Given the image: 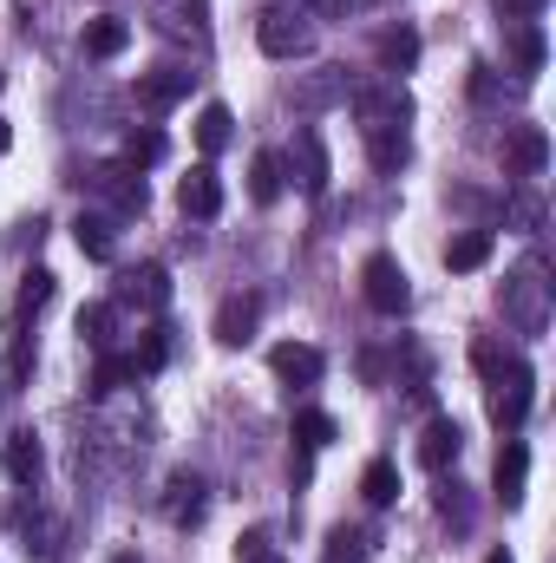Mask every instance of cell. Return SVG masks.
<instances>
[{
    "label": "cell",
    "mask_w": 556,
    "mask_h": 563,
    "mask_svg": "<svg viewBox=\"0 0 556 563\" xmlns=\"http://www.w3.org/2000/svg\"><path fill=\"white\" fill-rule=\"evenodd\" d=\"M46 301H53V276H46V269H33L26 288H20V314H40Z\"/></svg>",
    "instance_id": "obj_33"
},
{
    "label": "cell",
    "mask_w": 556,
    "mask_h": 563,
    "mask_svg": "<svg viewBox=\"0 0 556 563\" xmlns=\"http://www.w3.org/2000/svg\"><path fill=\"white\" fill-rule=\"evenodd\" d=\"M485 563H511V551H491V558H485Z\"/></svg>",
    "instance_id": "obj_39"
},
{
    "label": "cell",
    "mask_w": 556,
    "mask_h": 563,
    "mask_svg": "<svg viewBox=\"0 0 556 563\" xmlns=\"http://www.w3.org/2000/svg\"><path fill=\"white\" fill-rule=\"evenodd\" d=\"M40 472H46L40 439H33V432H13V439H7V478H13V485H33Z\"/></svg>",
    "instance_id": "obj_17"
},
{
    "label": "cell",
    "mask_w": 556,
    "mask_h": 563,
    "mask_svg": "<svg viewBox=\"0 0 556 563\" xmlns=\"http://www.w3.org/2000/svg\"><path fill=\"white\" fill-rule=\"evenodd\" d=\"M281 190H288L281 151H256V164H249V197H256V203H281Z\"/></svg>",
    "instance_id": "obj_16"
},
{
    "label": "cell",
    "mask_w": 556,
    "mask_h": 563,
    "mask_svg": "<svg viewBox=\"0 0 556 563\" xmlns=\"http://www.w3.org/2000/svg\"><path fill=\"white\" fill-rule=\"evenodd\" d=\"M119 563H138V558H119Z\"/></svg>",
    "instance_id": "obj_41"
},
{
    "label": "cell",
    "mask_w": 556,
    "mask_h": 563,
    "mask_svg": "<svg viewBox=\"0 0 556 563\" xmlns=\"http://www.w3.org/2000/svg\"><path fill=\"white\" fill-rule=\"evenodd\" d=\"M321 563H367V538H360V531H334Z\"/></svg>",
    "instance_id": "obj_31"
},
{
    "label": "cell",
    "mask_w": 556,
    "mask_h": 563,
    "mask_svg": "<svg viewBox=\"0 0 556 563\" xmlns=\"http://www.w3.org/2000/svg\"><path fill=\"white\" fill-rule=\"evenodd\" d=\"M230 139H236V119H230V106H203V112H197V144H203V157L230 151Z\"/></svg>",
    "instance_id": "obj_20"
},
{
    "label": "cell",
    "mask_w": 556,
    "mask_h": 563,
    "mask_svg": "<svg viewBox=\"0 0 556 563\" xmlns=\"http://www.w3.org/2000/svg\"><path fill=\"white\" fill-rule=\"evenodd\" d=\"M125 380H132V354H99V367H92V387H86V394H92V400H105V394H119Z\"/></svg>",
    "instance_id": "obj_26"
},
{
    "label": "cell",
    "mask_w": 556,
    "mask_h": 563,
    "mask_svg": "<svg viewBox=\"0 0 556 563\" xmlns=\"http://www.w3.org/2000/svg\"><path fill=\"white\" fill-rule=\"evenodd\" d=\"M491 230H465V236H452L445 243V269H458V276H471V269H485L491 263Z\"/></svg>",
    "instance_id": "obj_14"
},
{
    "label": "cell",
    "mask_w": 556,
    "mask_h": 563,
    "mask_svg": "<svg viewBox=\"0 0 556 563\" xmlns=\"http://www.w3.org/2000/svg\"><path fill=\"white\" fill-rule=\"evenodd\" d=\"M367 157H374V170H400L413 157L407 125H367Z\"/></svg>",
    "instance_id": "obj_15"
},
{
    "label": "cell",
    "mask_w": 556,
    "mask_h": 563,
    "mask_svg": "<svg viewBox=\"0 0 556 563\" xmlns=\"http://www.w3.org/2000/svg\"><path fill=\"white\" fill-rule=\"evenodd\" d=\"M256 40H263V53H269V59H294V53H308V46H314V33H308L294 13H263Z\"/></svg>",
    "instance_id": "obj_5"
},
{
    "label": "cell",
    "mask_w": 556,
    "mask_h": 563,
    "mask_svg": "<svg viewBox=\"0 0 556 563\" xmlns=\"http://www.w3.org/2000/svg\"><path fill=\"white\" fill-rule=\"evenodd\" d=\"M73 236H79V250H86L92 263H112V217H79Z\"/></svg>",
    "instance_id": "obj_25"
},
{
    "label": "cell",
    "mask_w": 556,
    "mask_h": 563,
    "mask_svg": "<svg viewBox=\"0 0 556 563\" xmlns=\"http://www.w3.org/2000/svg\"><path fill=\"white\" fill-rule=\"evenodd\" d=\"M327 7H341V0H327Z\"/></svg>",
    "instance_id": "obj_42"
},
{
    "label": "cell",
    "mask_w": 556,
    "mask_h": 563,
    "mask_svg": "<svg viewBox=\"0 0 556 563\" xmlns=\"http://www.w3.org/2000/svg\"><path fill=\"white\" fill-rule=\"evenodd\" d=\"M184 92H190V73H151V79H138V106L144 112H170Z\"/></svg>",
    "instance_id": "obj_18"
},
{
    "label": "cell",
    "mask_w": 556,
    "mask_h": 563,
    "mask_svg": "<svg viewBox=\"0 0 556 563\" xmlns=\"http://www.w3.org/2000/svg\"><path fill=\"white\" fill-rule=\"evenodd\" d=\"M125 295H132V301H144V308H164V301H170V276H164L157 263H144L138 276H132V288H125Z\"/></svg>",
    "instance_id": "obj_28"
},
{
    "label": "cell",
    "mask_w": 556,
    "mask_h": 563,
    "mask_svg": "<svg viewBox=\"0 0 556 563\" xmlns=\"http://www.w3.org/2000/svg\"><path fill=\"white\" fill-rule=\"evenodd\" d=\"M511 59H518V73H544V26H537V20H518Z\"/></svg>",
    "instance_id": "obj_24"
},
{
    "label": "cell",
    "mask_w": 556,
    "mask_h": 563,
    "mask_svg": "<svg viewBox=\"0 0 556 563\" xmlns=\"http://www.w3.org/2000/svg\"><path fill=\"white\" fill-rule=\"evenodd\" d=\"M269 367H276L288 387H314L321 374H327V361H321V347H308V341H281L276 354H269Z\"/></svg>",
    "instance_id": "obj_6"
},
{
    "label": "cell",
    "mask_w": 556,
    "mask_h": 563,
    "mask_svg": "<svg viewBox=\"0 0 556 563\" xmlns=\"http://www.w3.org/2000/svg\"><path fill=\"white\" fill-rule=\"evenodd\" d=\"M334 432H341L334 413H294V439L301 445H334Z\"/></svg>",
    "instance_id": "obj_30"
},
{
    "label": "cell",
    "mask_w": 556,
    "mask_h": 563,
    "mask_svg": "<svg viewBox=\"0 0 556 563\" xmlns=\"http://www.w3.org/2000/svg\"><path fill=\"white\" fill-rule=\"evenodd\" d=\"M281 164L294 170L301 197H327V177H334V164H327V144H321V132H294V157H281Z\"/></svg>",
    "instance_id": "obj_3"
},
{
    "label": "cell",
    "mask_w": 556,
    "mask_h": 563,
    "mask_svg": "<svg viewBox=\"0 0 556 563\" xmlns=\"http://www.w3.org/2000/svg\"><path fill=\"white\" fill-rule=\"evenodd\" d=\"M125 46H132V26H125L119 13H105V20L86 26V53H92V59H119Z\"/></svg>",
    "instance_id": "obj_19"
},
{
    "label": "cell",
    "mask_w": 556,
    "mask_h": 563,
    "mask_svg": "<svg viewBox=\"0 0 556 563\" xmlns=\"http://www.w3.org/2000/svg\"><path fill=\"white\" fill-rule=\"evenodd\" d=\"M511 223H518V230H537V223H544V203H537V197H511Z\"/></svg>",
    "instance_id": "obj_35"
},
{
    "label": "cell",
    "mask_w": 556,
    "mask_h": 563,
    "mask_svg": "<svg viewBox=\"0 0 556 563\" xmlns=\"http://www.w3.org/2000/svg\"><path fill=\"white\" fill-rule=\"evenodd\" d=\"M236 558H243V563H263V558H269V531H243Z\"/></svg>",
    "instance_id": "obj_36"
},
{
    "label": "cell",
    "mask_w": 556,
    "mask_h": 563,
    "mask_svg": "<svg viewBox=\"0 0 556 563\" xmlns=\"http://www.w3.org/2000/svg\"><path fill=\"white\" fill-rule=\"evenodd\" d=\"M164 361H170V341H164V328H151L138 341V354H132V374H157Z\"/></svg>",
    "instance_id": "obj_29"
},
{
    "label": "cell",
    "mask_w": 556,
    "mask_h": 563,
    "mask_svg": "<svg viewBox=\"0 0 556 563\" xmlns=\"http://www.w3.org/2000/svg\"><path fill=\"white\" fill-rule=\"evenodd\" d=\"M544 7H551V0H498V13H504V20H537Z\"/></svg>",
    "instance_id": "obj_37"
},
{
    "label": "cell",
    "mask_w": 556,
    "mask_h": 563,
    "mask_svg": "<svg viewBox=\"0 0 556 563\" xmlns=\"http://www.w3.org/2000/svg\"><path fill=\"white\" fill-rule=\"evenodd\" d=\"M524 478H531V452L511 439V445L498 452V472H491V485H498V498H504V505H524Z\"/></svg>",
    "instance_id": "obj_13"
},
{
    "label": "cell",
    "mask_w": 556,
    "mask_h": 563,
    "mask_svg": "<svg viewBox=\"0 0 556 563\" xmlns=\"http://www.w3.org/2000/svg\"><path fill=\"white\" fill-rule=\"evenodd\" d=\"M263 563H281V558H276V551H269V558H263Z\"/></svg>",
    "instance_id": "obj_40"
},
{
    "label": "cell",
    "mask_w": 556,
    "mask_h": 563,
    "mask_svg": "<svg viewBox=\"0 0 556 563\" xmlns=\"http://www.w3.org/2000/svg\"><path fill=\"white\" fill-rule=\"evenodd\" d=\"M256 321H263V301H256V295H230V301L216 308V341H230V347H236V341H249V334H256Z\"/></svg>",
    "instance_id": "obj_11"
},
{
    "label": "cell",
    "mask_w": 556,
    "mask_h": 563,
    "mask_svg": "<svg viewBox=\"0 0 556 563\" xmlns=\"http://www.w3.org/2000/svg\"><path fill=\"white\" fill-rule=\"evenodd\" d=\"M360 498H367L374 511H387V505L400 498V465H387V459H374V465L360 472Z\"/></svg>",
    "instance_id": "obj_22"
},
{
    "label": "cell",
    "mask_w": 556,
    "mask_h": 563,
    "mask_svg": "<svg viewBox=\"0 0 556 563\" xmlns=\"http://www.w3.org/2000/svg\"><path fill=\"white\" fill-rule=\"evenodd\" d=\"M164 511H170V525H197L203 518V485L197 478H170V505Z\"/></svg>",
    "instance_id": "obj_27"
},
{
    "label": "cell",
    "mask_w": 556,
    "mask_h": 563,
    "mask_svg": "<svg viewBox=\"0 0 556 563\" xmlns=\"http://www.w3.org/2000/svg\"><path fill=\"white\" fill-rule=\"evenodd\" d=\"M7 144H13V132H7V119H0V151H7Z\"/></svg>",
    "instance_id": "obj_38"
},
{
    "label": "cell",
    "mask_w": 556,
    "mask_h": 563,
    "mask_svg": "<svg viewBox=\"0 0 556 563\" xmlns=\"http://www.w3.org/2000/svg\"><path fill=\"white\" fill-rule=\"evenodd\" d=\"M458 452H465V426L458 420H425V432H419V465L425 472H445V465H458Z\"/></svg>",
    "instance_id": "obj_4"
},
{
    "label": "cell",
    "mask_w": 556,
    "mask_h": 563,
    "mask_svg": "<svg viewBox=\"0 0 556 563\" xmlns=\"http://www.w3.org/2000/svg\"><path fill=\"white\" fill-rule=\"evenodd\" d=\"M531 400H537V374H531V361H511L491 380V420L504 426V432H518V426L531 420Z\"/></svg>",
    "instance_id": "obj_1"
},
{
    "label": "cell",
    "mask_w": 556,
    "mask_h": 563,
    "mask_svg": "<svg viewBox=\"0 0 556 563\" xmlns=\"http://www.w3.org/2000/svg\"><path fill=\"white\" fill-rule=\"evenodd\" d=\"M92 184H99V190H105L125 217H138V210H144V177H132V170H99Z\"/></svg>",
    "instance_id": "obj_23"
},
{
    "label": "cell",
    "mask_w": 556,
    "mask_h": 563,
    "mask_svg": "<svg viewBox=\"0 0 556 563\" xmlns=\"http://www.w3.org/2000/svg\"><path fill=\"white\" fill-rule=\"evenodd\" d=\"M360 288H367V308H374V314H407V301H413V288H407V269H400L393 256H367V269H360Z\"/></svg>",
    "instance_id": "obj_2"
},
{
    "label": "cell",
    "mask_w": 556,
    "mask_h": 563,
    "mask_svg": "<svg viewBox=\"0 0 556 563\" xmlns=\"http://www.w3.org/2000/svg\"><path fill=\"white\" fill-rule=\"evenodd\" d=\"M471 361H478V374H485V380H498V374H504L518 354H511V347L498 354V341H471Z\"/></svg>",
    "instance_id": "obj_32"
},
{
    "label": "cell",
    "mask_w": 556,
    "mask_h": 563,
    "mask_svg": "<svg viewBox=\"0 0 556 563\" xmlns=\"http://www.w3.org/2000/svg\"><path fill=\"white\" fill-rule=\"evenodd\" d=\"M504 164H511L518 177H544V164H551V139H544V125H518L511 144H504Z\"/></svg>",
    "instance_id": "obj_9"
},
{
    "label": "cell",
    "mask_w": 556,
    "mask_h": 563,
    "mask_svg": "<svg viewBox=\"0 0 556 563\" xmlns=\"http://www.w3.org/2000/svg\"><path fill=\"white\" fill-rule=\"evenodd\" d=\"M164 151H170L164 132H132V144H125V157H132V164H157Z\"/></svg>",
    "instance_id": "obj_34"
},
{
    "label": "cell",
    "mask_w": 556,
    "mask_h": 563,
    "mask_svg": "<svg viewBox=\"0 0 556 563\" xmlns=\"http://www.w3.org/2000/svg\"><path fill=\"white\" fill-rule=\"evenodd\" d=\"M504 308L518 314V328H524V334H537V328H544V282H537V269H524V276L504 282Z\"/></svg>",
    "instance_id": "obj_8"
},
{
    "label": "cell",
    "mask_w": 556,
    "mask_h": 563,
    "mask_svg": "<svg viewBox=\"0 0 556 563\" xmlns=\"http://www.w3.org/2000/svg\"><path fill=\"white\" fill-rule=\"evenodd\" d=\"M374 59H380V73H413L419 66V33L413 26H387V33L374 40Z\"/></svg>",
    "instance_id": "obj_12"
},
{
    "label": "cell",
    "mask_w": 556,
    "mask_h": 563,
    "mask_svg": "<svg viewBox=\"0 0 556 563\" xmlns=\"http://www.w3.org/2000/svg\"><path fill=\"white\" fill-rule=\"evenodd\" d=\"M112 328H119L112 301H86V308H79V334H86L92 354H112Z\"/></svg>",
    "instance_id": "obj_21"
},
{
    "label": "cell",
    "mask_w": 556,
    "mask_h": 563,
    "mask_svg": "<svg viewBox=\"0 0 556 563\" xmlns=\"http://www.w3.org/2000/svg\"><path fill=\"white\" fill-rule=\"evenodd\" d=\"M177 203H184V217H203V223H210V217L223 210V177H216L210 164H197V170L177 184Z\"/></svg>",
    "instance_id": "obj_7"
},
{
    "label": "cell",
    "mask_w": 556,
    "mask_h": 563,
    "mask_svg": "<svg viewBox=\"0 0 556 563\" xmlns=\"http://www.w3.org/2000/svg\"><path fill=\"white\" fill-rule=\"evenodd\" d=\"M354 112H360V125H407L413 119V99L400 86H380V92H360Z\"/></svg>",
    "instance_id": "obj_10"
}]
</instances>
